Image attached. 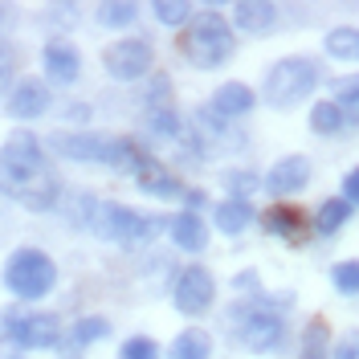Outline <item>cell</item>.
<instances>
[{"label": "cell", "instance_id": "6da1fadb", "mask_svg": "<svg viewBox=\"0 0 359 359\" xmlns=\"http://www.w3.org/2000/svg\"><path fill=\"white\" fill-rule=\"evenodd\" d=\"M180 49H184V57L196 69H212V66H224V62L233 57L237 41H233V29H229L217 13H201L196 21L184 29Z\"/></svg>", "mask_w": 359, "mask_h": 359}, {"label": "cell", "instance_id": "7a4b0ae2", "mask_svg": "<svg viewBox=\"0 0 359 359\" xmlns=\"http://www.w3.org/2000/svg\"><path fill=\"white\" fill-rule=\"evenodd\" d=\"M45 176V156H41V143L33 139L29 131H17L4 139L0 147V184L17 196L21 188H29L33 180Z\"/></svg>", "mask_w": 359, "mask_h": 359}, {"label": "cell", "instance_id": "3957f363", "mask_svg": "<svg viewBox=\"0 0 359 359\" xmlns=\"http://www.w3.org/2000/svg\"><path fill=\"white\" fill-rule=\"evenodd\" d=\"M57 282V266L45 257L41 249H17L4 262V286L17 298H45Z\"/></svg>", "mask_w": 359, "mask_h": 359}, {"label": "cell", "instance_id": "277c9868", "mask_svg": "<svg viewBox=\"0 0 359 359\" xmlns=\"http://www.w3.org/2000/svg\"><path fill=\"white\" fill-rule=\"evenodd\" d=\"M318 78H323V69L314 66L311 57H282L266 74V98L273 107H294L318 86Z\"/></svg>", "mask_w": 359, "mask_h": 359}, {"label": "cell", "instance_id": "5b68a950", "mask_svg": "<svg viewBox=\"0 0 359 359\" xmlns=\"http://www.w3.org/2000/svg\"><path fill=\"white\" fill-rule=\"evenodd\" d=\"M159 224H168L163 217H143L127 204H98L94 212V233L107 237V241H143V237H156Z\"/></svg>", "mask_w": 359, "mask_h": 359}, {"label": "cell", "instance_id": "8992f818", "mask_svg": "<svg viewBox=\"0 0 359 359\" xmlns=\"http://www.w3.org/2000/svg\"><path fill=\"white\" fill-rule=\"evenodd\" d=\"M217 298V282L204 266H188L176 278V290H172V302H176L180 314H204Z\"/></svg>", "mask_w": 359, "mask_h": 359}, {"label": "cell", "instance_id": "52a82bcc", "mask_svg": "<svg viewBox=\"0 0 359 359\" xmlns=\"http://www.w3.org/2000/svg\"><path fill=\"white\" fill-rule=\"evenodd\" d=\"M151 45L147 41H135V37H127V41H114L107 53H102V66H107V74L111 78H118V82H135V78H143L147 69H151Z\"/></svg>", "mask_w": 359, "mask_h": 359}, {"label": "cell", "instance_id": "ba28073f", "mask_svg": "<svg viewBox=\"0 0 359 359\" xmlns=\"http://www.w3.org/2000/svg\"><path fill=\"white\" fill-rule=\"evenodd\" d=\"M4 335L21 347H53L62 327L53 314H4Z\"/></svg>", "mask_w": 359, "mask_h": 359}, {"label": "cell", "instance_id": "9c48e42d", "mask_svg": "<svg viewBox=\"0 0 359 359\" xmlns=\"http://www.w3.org/2000/svg\"><path fill=\"white\" fill-rule=\"evenodd\" d=\"M282 339H286V323H282V314L249 311L245 318H241V343H245L249 351H273Z\"/></svg>", "mask_w": 359, "mask_h": 359}, {"label": "cell", "instance_id": "30bf717a", "mask_svg": "<svg viewBox=\"0 0 359 359\" xmlns=\"http://www.w3.org/2000/svg\"><path fill=\"white\" fill-rule=\"evenodd\" d=\"M49 147H53L57 156H66V159H78V163H107V147H111V139L78 131V135H53Z\"/></svg>", "mask_w": 359, "mask_h": 359}, {"label": "cell", "instance_id": "8fae6325", "mask_svg": "<svg viewBox=\"0 0 359 359\" xmlns=\"http://www.w3.org/2000/svg\"><path fill=\"white\" fill-rule=\"evenodd\" d=\"M8 114L13 118H41L49 111V90H45L41 78H21L17 86L8 90Z\"/></svg>", "mask_w": 359, "mask_h": 359}, {"label": "cell", "instance_id": "7c38bea8", "mask_svg": "<svg viewBox=\"0 0 359 359\" xmlns=\"http://www.w3.org/2000/svg\"><path fill=\"white\" fill-rule=\"evenodd\" d=\"M306 180H311V159L286 156V159H278V163L269 168L266 188L273 192V196H290V192H302V188H306Z\"/></svg>", "mask_w": 359, "mask_h": 359}, {"label": "cell", "instance_id": "4fadbf2b", "mask_svg": "<svg viewBox=\"0 0 359 359\" xmlns=\"http://www.w3.org/2000/svg\"><path fill=\"white\" fill-rule=\"evenodd\" d=\"M262 221H266V233H269V237H282V241H290V245H302V241L314 233V224L306 221L298 208H286V204L269 208Z\"/></svg>", "mask_w": 359, "mask_h": 359}, {"label": "cell", "instance_id": "5bb4252c", "mask_svg": "<svg viewBox=\"0 0 359 359\" xmlns=\"http://www.w3.org/2000/svg\"><path fill=\"white\" fill-rule=\"evenodd\" d=\"M233 21H237V29H245V33L266 37V33L278 29V8L266 4V0H241V4L233 8Z\"/></svg>", "mask_w": 359, "mask_h": 359}, {"label": "cell", "instance_id": "9a60e30c", "mask_svg": "<svg viewBox=\"0 0 359 359\" xmlns=\"http://www.w3.org/2000/svg\"><path fill=\"white\" fill-rule=\"evenodd\" d=\"M78 69H82V57H78L74 45H66V41H49L45 45V74H49L53 82L69 86V82L78 78Z\"/></svg>", "mask_w": 359, "mask_h": 359}, {"label": "cell", "instance_id": "2e32d148", "mask_svg": "<svg viewBox=\"0 0 359 359\" xmlns=\"http://www.w3.org/2000/svg\"><path fill=\"white\" fill-rule=\"evenodd\" d=\"M172 241H176L180 249H188V253H201L204 245H208V224L196 217V212H180V217H172Z\"/></svg>", "mask_w": 359, "mask_h": 359}, {"label": "cell", "instance_id": "e0dca14e", "mask_svg": "<svg viewBox=\"0 0 359 359\" xmlns=\"http://www.w3.org/2000/svg\"><path fill=\"white\" fill-rule=\"evenodd\" d=\"M135 176H139V188H143L147 196H159V201H172V196H184L180 180H176V176H168V172L159 168L156 159H147V163H143V168H139Z\"/></svg>", "mask_w": 359, "mask_h": 359}, {"label": "cell", "instance_id": "ac0fdd59", "mask_svg": "<svg viewBox=\"0 0 359 359\" xmlns=\"http://www.w3.org/2000/svg\"><path fill=\"white\" fill-rule=\"evenodd\" d=\"M253 90L245 86V82H224L217 94H212V107H217V114H224V118H237V114H249L253 111Z\"/></svg>", "mask_w": 359, "mask_h": 359}, {"label": "cell", "instance_id": "d6986e66", "mask_svg": "<svg viewBox=\"0 0 359 359\" xmlns=\"http://www.w3.org/2000/svg\"><path fill=\"white\" fill-rule=\"evenodd\" d=\"M57 188H62L57 176H49V172H45L41 180H33L29 188L17 192V201H21L25 208H33V212H45V208H53V204H57Z\"/></svg>", "mask_w": 359, "mask_h": 359}, {"label": "cell", "instance_id": "ffe728a7", "mask_svg": "<svg viewBox=\"0 0 359 359\" xmlns=\"http://www.w3.org/2000/svg\"><path fill=\"white\" fill-rule=\"evenodd\" d=\"M212 221H217V229H221V233L237 237L241 229H249V221H253V208H249L245 201H221V204H217V212H212Z\"/></svg>", "mask_w": 359, "mask_h": 359}, {"label": "cell", "instance_id": "44dd1931", "mask_svg": "<svg viewBox=\"0 0 359 359\" xmlns=\"http://www.w3.org/2000/svg\"><path fill=\"white\" fill-rule=\"evenodd\" d=\"M208 355H212V339L204 335L201 327H188L172 343V359H208Z\"/></svg>", "mask_w": 359, "mask_h": 359}, {"label": "cell", "instance_id": "7402d4cb", "mask_svg": "<svg viewBox=\"0 0 359 359\" xmlns=\"http://www.w3.org/2000/svg\"><path fill=\"white\" fill-rule=\"evenodd\" d=\"M327 53L335 62H359V29H351V25L331 29L327 33Z\"/></svg>", "mask_w": 359, "mask_h": 359}, {"label": "cell", "instance_id": "603a6c76", "mask_svg": "<svg viewBox=\"0 0 359 359\" xmlns=\"http://www.w3.org/2000/svg\"><path fill=\"white\" fill-rule=\"evenodd\" d=\"M347 217H351V204L347 201H327L318 208V217H314V229H318L323 237H331V233H339V229L347 224Z\"/></svg>", "mask_w": 359, "mask_h": 359}, {"label": "cell", "instance_id": "cb8c5ba5", "mask_svg": "<svg viewBox=\"0 0 359 359\" xmlns=\"http://www.w3.org/2000/svg\"><path fill=\"white\" fill-rule=\"evenodd\" d=\"M135 17H139V8H135L131 0H111V4H98V21H102V29H127Z\"/></svg>", "mask_w": 359, "mask_h": 359}, {"label": "cell", "instance_id": "d4e9b609", "mask_svg": "<svg viewBox=\"0 0 359 359\" xmlns=\"http://www.w3.org/2000/svg\"><path fill=\"white\" fill-rule=\"evenodd\" d=\"M311 127L318 135H339V131H343V111H339L335 102H314Z\"/></svg>", "mask_w": 359, "mask_h": 359}, {"label": "cell", "instance_id": "484cf974", "mask_svg": "<svg viewBox=\"0 0 359 359\" xmlns=\"http://www.w3.org/2000/svg\"><path fill=\"white\" fill-rule=\"evenodd\" d=\"M302 359H327V323L314 318L302 335Z\"/></svg>", "mask_w": 359, "mask_h": 359}, {"label": "cell", "instance_id": "4316f807", "mask_svg": "<svg viewBox=\"0 0 359 359\" xmlns=\"http://www.w3.org/2000/svg\"><path fill=\"white\" fill-rule=\"evenodd\" d=\"M107 331H111V323H107V318H82V323L74 327V335H69V347L94 343V339H102Z\"/></svg>", "mask_w": 359, "mask_h": 359}, {"label": "cell", "instance_id": "83f0119b", "mask_svg": "<svg viewBox=\"0 0 359 359\" xmlns=\"http://www.w3.org/2000/svg\"><path fill=\"white\" fill-rule=\"evenodd\" d=\"M331 282L339 294H359V262H339L331 269Z\"/></svg>", "mask_w": 359, "mask_h": 359}, {"label": "cell", "instance_id": "f1b7e54d", "mask_svg": "<svg viewBox=\"0 0 359 359\" xmlns=\"http://www.w3.org/2000/svg\"><path fill=\"white\" fill-rule=\"evenodd\" d=\"M118 359H159V347H156V339L135 335V339H127V343L118 347Z\"/></svg>", "mask_w": 359, "mask_h": 359}, {"label": "cell", "instance_id": "f546056e", "mask_svg": "<svg viewBox=\"0 0 359 359\" xmlns=\"http://www.w3.org/2000/svg\"><path fill=\"white\" fill-rule=\"evenodd\" d=\"M335 94H339V102H335L339 111H347L351 118H359V74L355 78H343L335 86Z\"/></svg>", "mask_w": 359, "mask_h": 359}, {"label": "cell", "instance_id": "4dcf8cb0", "mask_svg": "<svg viewBox=\"0 0 359 359\" xmlns=\"http://www.w3.org/2000/svg\"><path fill=\"white\" fill-rule=\"evenodd\" d=\"M156 17L163 25H184L188 17H192V8H188L184 0H159V4H156Z\"/></svg>", "mask_w": 359, "mask_h": 359}, {"label": "cell", "instance_id": "1f68e13d", "mask_svg": "<svg viewBox=\"0 0 359 359\" xmlns=\"http://www.w3.org/2000/svg\"><path fill=\"white\" fill-rule=\"evenodd\" d=\"M147 131L159 135V139H172V135L180 131V118L172 111H156L151 118H147Z\"/></svg>", "mask_w": 359, "mask_h": 359}, {"label": "cell", "instance_id": "d6a6232c", "mask_svg": "<svg viewBox=\"0 0 359 359\" xmlns=\"http://www.w3.org/2000/svg\"><path fill=\"white\" fill-rule=\"evenodd\" d=\"M13 66H17V49L0 37V94L8 90V78H13Z\"/></svg>", "mask_w": 359, "mask_h": 359}, {"label": "cell", "instance_id": "836d02e7", "mask_svg": "<svg viewBox=\"0 0 359 359\" xmlns=\"http://www.w3.org/2000/svg\"><path fill=\"white\" fill-rule=\"evenodd\" d=\"M224 184H229L237 196H241V192H253V176H249V172H229V176H224Z\"/></svg>", "mask_w": 359, "mask_h": 359}, {"label": "cell", "instance_id": "e575fe53", "mask_svg": "<svg viewBox=\"0 0 359 359\" xmlns=\"http://www.w3.org/2000/svg\"><path fill=\"white\" fill-rule=\"evenodd\" d=\"M343 192H347V196H343L347 204H359V168H351V172H347V180H343Z\"/></svg>", "mask_w": 359, "mask_h": 359}, {"label": "cell", "instance_id": "d590c367", "mask_svg": "<svg viewBox=\"0 0 359 359\" xmlns=\"http://www.w3.org/2000/svg\"><path fill=\"white\" fill-rule=\"evenodd\" d=\"M335 359H359V335H347L343 343H339Z\"/></svg>", "mask_w": 359, "mask_h": 359}, {"label": "cell", "instance_id": "8d00e7d4", "mask_svg": "<svg viewBox=\"0 0 359 359\" xmlns=\"http://www.w3.org/2000/svg\"><path fill=\"white\" fill-rule=\"evenodd\" d=\"M13 359H21V355H13Z\"/></svg>", "mask_w": 359, "mask_h": 359}]
</instances>
